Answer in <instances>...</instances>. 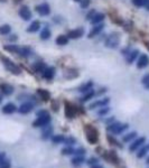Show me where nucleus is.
Returning <instances> with one entry per match:
<instances>
[{"mask_svg":"<svg viewBox=\"0 0 149 168\" xmlns=\"http://www.w3.org/2000/svg\"><path fill=\"white\" fill-rule=\"evenodd\" d=\"M85 154V150L83 148H80V149L74 150V155L75 156H83Z\"/></svg>","mask_w":149,"mask_h":168,"instance_id":"43","label":"nucleus"},{"mask_svg":"<svg viewBox=\"0 0 149 168\" xmlns=\"http://www.w3.org/2000/svg\"><path fill=\"white\" fill-rule=\"evenodd\" d=\"M149 65V57L146 54H141L139 56L138 62H137V67L138 69H145Z\"/></svg>","mask_w":149,"mask_h":168,"instance_id":"12","label":"nucleus"},{"mask_svg":"<svg viewBox=\"0 0 149 168\" xmlns=\"http://www.w3.org/2000/svg\"><path fill=\"white\" fill-rule=\"evenodd\" d=\"M18 13H19V16H20V18L24 19V20H29V19L32 18V11H30L28 6H23V7H20Z\"/></svg>","mask_w":149,"mask_h":168,"instance_id":"6","label":"nucleus"},{"mask_svg":"<svg viewBox=\"0 0 149 168\" xmlns=\"http://www.w3.org/2000/svg\"><path fill=\"white\" fill-rule=\"evenodd\" d=\"M42 74H43V78L45 79V80L51 81L52 79H53L54 76H55V67H53V66L46 67V69H44V72H43Z\"/></svg>","mask_w":149,"mask_h":168,"instance_id":"13","label":"nucleus"},{"mask_svg":"<svg viewBox=\"0 0 149 168\" xmlns=\"http://www.w3.org/2000/svg\"><path fill=\"white\" fill-rule=\"evenodd\" d=\"M38 94H39V95L42 96V99H44L45 101L49 100V93H48L46 90H42V89H39V90H38Z\"/></svg>","mask_w":149,"mask_h":168,"instance_id":"37","label":"nucleus"},{"mask_svg":"<svg viewBox=\"0 0 149 168\" xmlns=\"http://www.w3.org/2000/svg\"><path fill=\"white\" fill-rule=\"evenodd\" d=\"M33 109H34V103H32V102H24V103L19 107L18 111L21 115H27V113L32 112Z\"/></svg>","mask_w":149,"mask_h":168,"instance_id":"9","label":"nucleus"},{"mask_svg":"<svg viewBox=\"0 0 149 168\" xmlns=\"http://www.w3.org/2000/svg\"><path fill=\"white\" fill-rule=\"evenodd\" d=\"M0 91H1V93L5 94V95H11L13 93V86L8 84V83H3L1 85H0Z\"/></svg>","mask_w":149,"mask_h":168,"instance_id":"14","label":"nucleus"},{"mask_svg":"<svg viewBox=\"0 0 149 168\" xmlns=\"http://www.w3.org/2000/svg\"><path fill=\"white\" fill-rule=\"evenodd\" d=\"M19 1H21V0H16V3H19Z\"/></svg>","mask_w":149,"mask_h":168,"instance_id":"54","label":"nucleus"},{"mask_svg":"<svg viewBox=\"0 0 149 168\" xmlns=\"http://www.w3.org/2000/svg\"><path fill=\"white\" fill-rule=\"evenodd\" d=\"M108 140H109L110 142H112V144H113V145H116V146L120 147V148L122 147V146H121V145H119V144H118V141H117V140H116L115 138H112V136H108Z\"/></svg>","mask_w":149,"mask_h":168,"instance_id":"44","label":"nucleus"},{"mask_svg":"<svg viewBox=\"0 0 149 168\" xmlns=\"http://www.w3.org/2000/svg\"><path fill=\"white\" fill-rule=\"evenodd\" d=\"M6 159V152H0V164Z\"/></svg>","mask_w":149,"mask_h":168,"instance_id":"48","label":"nucleus"},{"mask_svg":"<svg viewBox=\"0 0 149 168\" xmlns=\"http://www.w3.org/2000/svg\"><path fill=\"white\" fill-rule=\"evenodd\" d=\"M16 39H17L16 35H11V37H9V40H16Z\"/></svg>","mask_w":149,"mask_h":168,"instance_id":"50","label":"nucleus"},{"mask_svg":"<svg viewBox=\"0 0 149 168\" xmlns=\"http://www.w3.org/2000/svg\"><path fill=\"white\" fill-rule=\"evenodd\" d=\"M146 164H147V165H149V157L147 158V161H146Z\"/></svg>","mask_w":149,"mask_h":168,"instance_id":"52","label":"nucleus"},{"mask_svg":"<svg viewBox=\"0 0 149 168\" xmlns=\"http://www.w3.org/2000/svg\"><path fill=\"white\" fill-rule=\"evenodd\" d=\"M64 144L66 145V146H73V145L76 144V140H75V138H73V137H69V138H65Z\"/></svg>","mask_w":149,"mask_h":168,"instance_id":"39","label":"nucleus"},{"mask_svg":"<svg viewBox=\"0 0 149 168\" xmlns=\"http://www.w3.org/2000/svg\"><path fill=\"white\" fill-rule=\"evenodd\" d=\"M129 128V125L127 123H119V122H115L111 123V125H108V131L112 132V135H120L122 134L123 131H126Z\"/></svg>","mask_w":149,"mask_h":168,"instance_id":"3","label":"nucleus"},{"mask_svg":"<svg viewBox=\"0 0 149 168\" xmlns=\"http://www.w3.org/2000/svg\"><path fill=\"white\" fill-rule=\"evenodd\" d=\"M109 102H110L109 98H104V99H101V100H99V101H95V102H93V103H91L90 107H89V109L93 110V109H95V108L105 107V105L109 104Z\"/></svg>","mask_w":149,"mask_h":168,"instance_id":"11","label":"nucleus"},{"mask_svg":"<svg viewBox=\"0 0 149 168\" xmlns=\"http://www.w3.org/2000/svg\"><path fill=\"white\" fill-rule=\"evenodd\" d=\"M92 89H93V82H88V83H84L83 85H81L79 91L82 92V93H86L88 91L92 90Z\"/></svg>","mask_w":149,"mask_h":168,"instance_id":"28","label":"nucleus"},{"mask_svg":"<svg viewBox=\"0 0 149 168\" xmlns=\"http://www.w3.org/2000/svg\"><path fill=\"white\" fill-rule=\"evenodd\" d=\"M104 18H105V16H104L103 13H96L95 15L93 16V18L91 19L90 22L92 23L93 25H98V24H100V23H102L104 20Z\"/></svg>","mask_w":149,"mask_h":168,"instance_id":"18","label":"nucleus"},{"mask_svg":"<svg viewBox=\"0 0 149 168\" xmlns=\"http://www.w3.org/2000/svg\"><path fill=\"white\" fill-rule=\"evenodd\" d=\"M36 11L39 13L40 16H47L51 13V7H49L48 3H40L36 7Z\"/></svg>","mask_w":149,"mask_h":168,"instance_id":"8","label":"nucleus"},{"mask_svg":"<svg viewBox=\"0 0 149 168\" xmlns=\"http://www.w3.org/2000/svg\"><path fill=\"white\" fill-rule=\"evenodd\" d=\"M138 53L139 52L137 51V49H135V51H131L129 52V53L127 54V57H126V61H127L128 64H131L135 59H136V57L138 56Z\"/></svg>","mask_w":149,"mask_h":168,"instance_id":"20","label":"nucleus"},{"mask_svg":"<svg viewBox=\"0 0 149 168\" xmlns=\"http://www.w3.org/2000/svg\"><path fill=\"white\" fill-rule=\"evenodd\" d=\"M71 163H72V165L74 166V167H80L81 165H83V164L85 163V159L83 156H75V157L71 160Z\"/></svg>","mask_w":149,"mask_h":168,"instance_id":"19","label":"nucleus"},{"mask_svg":"<svg viewBox=\"0 0 149 168\" xmlns=\"http://www.w3.org/2000/svg\"><path fill=\"white\" fill-rule=\"evenodd\" d=\"M1 102H3V95L0 94V103H1Z\"/></svg>","mask_w":149,"mask_h":168,"instance_id":"51","label":"nucleus"},{"mask_svg":"<svg viewBox=\"0 0 149 168\" xmlns=\"http://www.w3.org/2000/svg\"><path fill=\"white\" fill-rule=\"evenodd\" d=\"M74 1H81V0H74Z\"/></svg>","mask_w":149,"mask_h":168,"instance_id":"55","label":"nucleus"},{"mask_svg":"<svg viewBox=\"0 0 149 168\" xmlns=\"http://www.w3.org/2000/svg\"><path fill=\"white\" fill-rule=\"evenodd\" d=\"M51 35H52V33H51V30H49V28L45 27V28H43L42 32H40V39H43V40L48 39V38L51 37Z\"/></svg>","mask_w":149,"mask_h":168,"instance_id":"29","label":"nucleus"},{"mask_svg":"<svg viewBox=\"0 0 149 168\" xmlns=\"http://www.w3.org/2000/svg\"><path fill=\"white\" fill-rule=\"evenodd\" d=\"M74 154V149H73L72 146H66L65 148L62 149V155L64 156H69V155H73Z\"/></svg>","mask_w":149,"mask_h":168,"instance_id":"33","label":"nucleus"},{"mask_svg":"<svg viewBox=\"0 0 149 168\" xmlns=\"http://www.w3.org/2000/svg\"><path fill=\"white\" fill-rule=\"evenodd\" d=\"M145 142H146V138H145V137H140V138L136 139L135 141L131 142V145L129 146V150H130V151H136L141 146H144Z\"/></svg>","mask_w":149,"mask_h":168,"instance_id":"7","label":"nucleus"},{"mask_svg":"<svg viewBox=\"0 0 149 168\" xmlns=\"http://www.w3.org/2000/svg\"><path fill=\"white\" fill-rule=\"evenodd\" d=\"M33 69H35V72L43 73L44 69H46V65H45V63H43V62H36V63L33 65Z\"/></svg>","mask_w":149,"mask_h":168,"instance_id":"25","label":"nucleus"},{"mask_svg":"<svg viewBox=\"0 0 149 168\" xmlns=\"http://www.w3.org/2000/svg\"><path fill=\"white\" fill-rule=\"evenodd\" d=\"M1 61H3V65H5V67H6L7 69H8V71L11 73V74L20 75V73H21L20 67H19L18 65L15 64V63H13V61H10V59H7V57H1Z\"/></svg>","mask_w":149,"mask_h":168,"instance_id":"2","label":"nucleus"},{"mask_svg":"<svg viewBox=\"0 0 149 168\" xmlns=\"http://www.w3.org/2000/svg\"><path fill=\"white\" fill-rule=\"evenodd\" d=\"M91 168H103V166L100 165V164H95V165L91 166Z\"/></svg>","mask_w":149,"mask_h":168,"instance_id":"49","label":"nucleus"},{"mask_svg":"<svg viewBox=\"0 0 149 168\" xmlns=\"http://www.w3.org/2000/svg\"><path fill=\"white\" fill-rule=\"evenodd\" d=\"M141 83L144 84V86H145V89H146V90H149V73H148V74H146L144 78H142Z\"/></svg>","mask_w":149,"mask_h":168,"instance_id":"38","label":"nucleus"},{"mask_svg":"<svg viewBox=\"0 0 149 168\" xmlns=\"http://www.w3.org/2000/svg\"><path fill=\"white\" fill-rule=\"evenodd\" d=\"M51 139L54 144H64L65 137H64L63 135H55V136H52Z\"/></svg>","mask_w":149,"mask_h":168,"instance_id":"32","label":"nucleus"},{"mask_svg":"<svg viewBox=\"0 0 149 168\" xmlns=\"http://www.w3.org/2000/svg\"><path fill=\"white\" fill-rule=\"evenodd\" d=\"M40 28V23L38 20H34L32 24L29 25V27L27 28V32L28 33H36Z\"/></svg>","mask_w":149,"mask_h":168,"instance_id":"24","label":"nucleus"},{"mask_svg":"<svg viewBox=\"0 0 149 168\" xmlns=\"http://www.w3.org/2000/svg\"><path fill=\"white\" fill-rule=\"evenodd\" d=\"M83 35H84V29H83V28H81V27H79V28H75V29L69 32V34H67V37L72 38V39H77V38L82 37Z\"/></svg>","mask_w":149,"mask_h":168,"instance_id":"10","label":"nucleus"},{"mask_svg":"<svg viewBox=\"0 0 149 168\" xmlns=\"http://www.w3.org/2000/svg\"><path fill=\"white\" fill-rule=\"evenodd\" d=\"M48 112L46 111V110H39V111L37 112V117H44V115H47Z\"/></svg>","mask_w":149,"mask_h":168,"instance_id":"47","label":"nucleus"},{"mask_svg":"<svg viewBox=\"0 0 149 168\" xmlns=\"http://www.w3.org/2000/svg\"><path fill=\"white\" fill-rule=\"evenodd\" d=\"M7 0H0V3H6Z\"/></svg>","mask_w":149,"mask_h":168,"instance_id":"53","label":"nucleus"},{"mask_svg":"<svg viewBox=\"0 0 149 168\" xmlns=\"http://www.w3.org/2000/svg\"><path fill=\"white\" fill-rule=\"evenodd\" d=\"M49 122H51V117H49V115H44V117H37V119L33 122V127H35V128H42V127L47 125Z\"/></svg>","mask_w":149,"mask_h":168,"instance_id":"5","label":"nucleus"},{"mask_svg":"<svg viewBox=\"0 0 149 168\" xmlns=\"http://www.w3.org/2000/svg\"><path fill=\"white\" fill-rule=\"evenodd\" d=\"M137 136V132L136 131H132V132H129V134L125 135L122 138V141L123 142H131L133 140V139L136 138Z\"/></svg>","mask_w":149,"mask_h":168,"instance_id":"31","label":"nucleus"},{"mask_svg":"<svg viewBox=\"0 0 149 168\" xmlns=\"http://www.w3.org/2000/svg\"><path fill=\"white\" fill-rule=\"evenodd\" d=\"M11 167V164L9 160H3V163L0 164V168H10Z\"/></svg>","mask_w":149,"mask_h":168,"instance_id":"41","label":"nucleus"},{"mask_svg":"<svg viewBox=\"0 0 149 168\" xmlns=\"http://www.w3.org/2000/svg\"><path fill=\"white\" fill-rule=\"evenodd\" d=\"M67 43H69V37H67L66 35H59V37L56 38V44L57 45L64 46L66 45Z\"/></svg>","mask_w":149,"mask_h":168,"instance_id":"27","label":"nucleus"},{"mask_svg":"<svg viewBox=\"0 0 149 168\" xmlns=\"http://www.w3.org/2000/svg\"><path fill=\"white\" fill-rule=\"evenodd\" d=\"M95 10H91L90 13H88V15H86V19H88V20H91V19L93 18V16L94 15H95Z\"/></svg>","mask_w":149,"mask_h":168,"instance_id":"46","label":"nucleus"},{"mask_svg":"<svg viewBox=\"0 0 149 168\" xmlns=\"http://www.w3.org/2000/svg\"><path fill=\"white\" fill-rule=\"evenodd\" d=\"M3 48H5L6 51L11 52V53L18 54V52H19V47L17 45H7V46H5Z\"/></svg>","mask_w":149,"mask_h":168,"instance_id":"36","label":"nucleus"},{"mask_svg":"<svg viewBox=\"0 0 149 168\" xmlns=\"http://www.w3.org/2000/svg\"><path fill=\"white\" fill-rule=\"evenodd\" d=\"M77 75H79V72L74 69H66V71L64 72V78L65 79H74V78H76Z\"/></svg>","mask_w":149,"mask_h":168,"instance_id":"21","label":"nucleus"},{"mask_svg":"<svg viewBox=\"0 0 149 168\" xmlns=\"http://www.w3.org/2000/svg\"><path fill=\"white\" fill-rule=\"evenodd\" d=\"M86 164H88V165H90V166H93V165H95V164H99V161H98V159H96V158L92 157V158H90L89 160H86Z\"/></svg>","mask_w":149,"mask_h":168,"instance_id":"42","label":"nucleus"},{"mask_svg":"<svg viewBox=\"0 0 149 168\" xmlns=\"http://www.w3.org/2000/svg\"><path fill=\"white\" fill-rule=\"evenodd\" d=\"M18 54L23 57H28L33 54L32 49L29 47H27V46H24V47H19V52Z\"/></svg>","mask_w":149,"mask_h":168,"instance_id":"22","label":"nucleus"},{"mask_svg":"<svg viewBox=\"0 0 149 168\" xmlns=\"http://www.w3.org/2000/svg\"><path fill=\"white\" fill-rule=\"evenodd\" d=\"M94 95H95V91L92 89V90L88 91L86 93H84V95H83L82 99H81V102H86V101H89V100L93 99Z\"/></svg>","mask_w":149,"mask_h":168,"instance_id":"26","label":"nucleus"},{"mask_svg":"<svg viewBox=\"0 0 149 168\" xmlns=\"http://www.w3.org/2000/svg\"><path fill=\"white\" fill-rule=\"evenodd\" d=\"M148 151H149V145H144V146H141L138 149V152H137V158L145 157Z\"/></svg>","mask_w":149,"mask_h":168,"instance_id":"23","label":"nucleus"},{"mask_svg":"<svg viewBox=\"0 0 149 168\" xmlns=\"http://www.w3.org/2000/svg\"><path fill=\"white\" fill-rule=\"evenodd\" d=\"M1 111H3V113H5V115H11V113L17 111V107L13 103H7L6 105L3 107Z\"/></svg>","mask_w":149,"mask_h":168,"instance_id":"16","label":"nucleus"},{"mask_svg":"<svg viewBox=\"0 0 149 168\" xmlns=\"http://www.w3.org/2000/svg\"><path fill=\"white\" fill-rule=\"evenodd\" d=\"M132 3L137 7H145L149 5V0H132Z\"/></svg>","mask_w":149,"mask_h":168,"instance_id":"34","label":"nucleus"},{"mask_svg":"<svg viewBox=\"0 0 149 168\" xmlns=\"http://www.w3.org/2000/svg\"><path fill=\"white\" fill-rule=\"evenodd\" d=\"M84 130H85L86 139H88V141L90 142L91 145H94L95 142H98L99 134H98V130H96L94 127H92L91 125H86Z\"/></svg>","mask_w":149,"mask_h":168,"instance_id":"1","label":"nucleus"},{"mask_svg":"<svg viewBox=\"0 0 149 168\" xmlns=\"http://www.w3.org/2000/svg\"><path fill=\"white\" fill-rule=\"evenodd\" d=\"M120 44V34L119 33H113L106 38L104 45L108 48H117Z\"/></svg>","mask_w":149,"mask_h":168,"instance_id":"4","label":"nucleus"},{"mask_svg":"<svg viewBox=\"0 0 149 168\" xmlns=\"http://www.w3.org/2000/svg\"><path fill=\"white\" fill-rule=\"evenodd\" d=\"M65 115H66L67 118H73V117H74V115H75L73 107L69 103H65Z\"/></svg>","mask_w":149,"mask_h":168,"instance_id":"30","label":"nucleus"},{"mask_svg":"<svg viewBox=\"0 0 149 168\" xmlns=\"http://www.w3.org/2000/svg\"><path fill=\"white\" fill-rule=\"evenodd\" d=\"M81 7L82 8H86V7H89V5H90V0H81Z\"/></svg>","mask_w":149,"mask_h":168,"instance_id":"45","label":"nucleus"},{"mask_svg":"<svg viewBox=\"0 0 149 168\" xmlns=\"http://www.w3.org/2000/svg\"><path fill=\"white\" fill-rule=\"evenodd\" d=\"M109 111H110V108L106 107V105H105V107H102L101 109L99 110L98 113H99V115H105Z\"/></svg>","mask_w":149,"mask_h":168,"instance_id":"40","label":"nucleus"},{"mask_svg":"<svg viewBox=\"0 0 149 168\" xmlns=\"http://www.w3.org/2000/svg\"><path fill=\"white\" fill-rule=\"evenodd\" d=\"M43 132H42V138L44 140H47V139L52 138V135H53V127L51 125H45V127H43Z\"/></svg>","mask_w":149,"mask_h":168,"instance_id":"15","label":"nucleus"},{"mask_svg":"<svg viewBox=\"0 0 149 168\" xmlns=\"http://www.w3.org/2000/svg\"><path fill=\"white\" fill-rule=\"evenodd\" d=\"M104 25L103 24H98V25H94V27L92 28V30L90 32V34H89V38H93L95 37L96 35H99L100 33L102 32V29H103Z\"/></svg>","mask_w":149,"mask_h":168,"instance_id":"17","label":"nucleus"},{"mask_svg":"<svg viewBox=\"0 0 149 168\" xmlns=\"http://www.w3.org/2000/svg\"><path fill=\"white\" fill-rule=\"evenodd\" d=\"M11 30V27L9 25H3L0 26V34L1 35H8Z\"/></svg>","mask_w":149,"mask_h":168,"instance_id":"35","label":"nucleus"}]
</instances>
